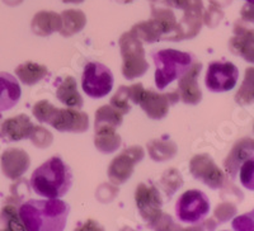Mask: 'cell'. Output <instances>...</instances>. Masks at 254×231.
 Instances as JSON below:
<instances>
[{"instance_id": "6da1fadb", "label": "cell", "mask_w": 254, "mask_h": 231, "mask_svg": "<svg viewBox=\"0 0 254 231\" xmlns=\"http://www.w3.org/2000/svg\"><path fill=\"white\" fill-rule=\"evenodd\" d=\"M70 207L59 198L29 199L19 207V219L29 231H61L65 229Z\"/></svg>"}, {"instance_id": "7a4b0ae2", "label": "cell", "mask_w": 254, "mask_h": 231, "mask_svg": "<svg viewBox=\"0 0 254 231\" xmlns=\"http://www.w3.org/2000/svg\"><path fill=\"white\" fill-rule=\"evenodd\" d=\"M71 184V169L59 156H54L44 163L31 176L32 189L45 198H60L65 196L70 191Z\"/></svg>"}, {"instance_id": "3957f363", "label": "cell", "mask_w": 254, "mask_h": 231, "mask_svg": "<svg viewBox=\"0 0 254 231\" xmlns=\"http://www.w3.org/2000/svg\"><path fill=\"white\" fill-rule=\"evenodd\" d=\"M155 62V84L159 90H163L173 81L182 78L193 65V58L188 52L178 50H162L154 52Z\"/></svg>"}, {"instance_id": "277c9868", "label": "cell", "mask_w": 254, "mask_h": 231, "mask_svg": "<svg viewBox=\"0 0 254 231\" xmlns=\"http://www.w3.org/2000/svg\"><path fill=\"white\" fill-rule=\"evenodd\" d=\"M120 49L124 58L122 74L125 79L132 80L140 78L149 70L142 42L135 35L131 32L124 33L120 38Z\"/></svg>"}, {"instance_id": "5b68a950", "label": "cell", "mask_w": 254, "mask_h": 231, "mask_svg": "<svg viewBox=\"0 0 254 231\" xmlns=\"http://www.w3.org/2000/svg\"><path fill=\"white\" fill-rule=\"evenodd\" d=\"M128 94L131 102L140 104L144 112L153 119L164 118L169 112L171 104L179 101L178 93L158 94L151 90H145L141 84H135L128 88Z\"/></svg>"}, {"instance_id": "8992f818", "label": "cell", "mask_w": 254, "mask_h": 231, "mask_svg": "<svg viewBox=\"0 0 254 231\" xmlns=\"http://www.w3.org/2000/svg\"><path fill=\"white\" fill-rule=\"evenodd\" d=\"M112 71L101 62H89L84 67L81 88L90 98H103L113 88Z\"/></svg>"}, {"instance_id": "52a82bcc", "label": "cell", "mask_w": 254, "mask_h": 231, "mask_svg": "<svg viewBox=\"0 0 254 231\" xmlns=\"http://www.w3.org/2000/svg\"><path fill=\"white\" fill-rule=\"evenodd\" d=\"M178 219L185 224H198L210 212V199L203 192L190 189L178 199L176 207Z\"/></svg>"}, {"instance_id": "ba28073f", "label": "cell", "mask_w": 254, "mask_h": 231, "mask_svg": "<svg viewBox=\"0 0 254 231\" xmlns=\"http://www.w3.org/2000/svg\"><path fill=\"white\" fill-rule=\"evenodd\" d=\"M238 79H239V69L233 62L215 61L208 66L205 84L211 92L224 93L234 89Z\"/></svg>"}, {"instance_id": "9c48e42d", "label": "cell", "mask_w": 254, "mask_h": 231, "mask_svg": "<svg viewBox=\"0 0 254 231\" xmlns=\"http://www.w3.org/2000/svg\"><path fill=\"white\" fill-rule=\"evenodd\" d=\"M135 201L142 219L150 225H155L159 219L163 216L162 197L158 188L154 185L145 184V183L139 184L135 191Z\"/></svg>"}, {"instance_id": "30bf717a", "label": "cell", "mask_w": 254, "mask_h": 231, "mask_svg": "<svg viewBox=\"0 0 254 231\" xmlns=\"http://www.w3.org/2000/svg\"><path fill=\"white\" fill-rule=\"evenodd\" d=\"M144 150L140 146L127 149L112 160L108 168V178L116 185H120L130 179L135 169V164L141 162L144 158Z\"/></svg>"}, {"instance_id": "8fae6325", "label": "cell", "mask_w": 254, "mask_h": 231, "mask_svg": "<svg viewBox=\"0 0 254 231\" xmlns=\"http://www.w3.org/2000/svg\"><path fill=\"white\" fill-rule=\"evenodd\" d=\"M190 172L194 179L201 180L212 189H217L224 184V173L206 154L192 158L190 163Z\"/></svg>"}, {"instance_id": "7c38bea8", "label": "cell", "mask_w": 254, "mask_h": 231, "mask_svg": "<svg viewBox=\"0 0 254 231\" xmlns=\"http://www.w3.org/2000/svg\"><path fill=\"white\" fill-rule=\"evenodd\" d=\"M50 124L60 132L83 133L89 128V118L74 108H58Z\"/></svg>"}, {"instance_id": "4fadbf2b", "label": "cell", "mask_w": 254, "mask_h": 231, "mask_svg": "<svg viewBox=\"0 0 254 231\" xmlns=\"http://www.w3.org/2000/svg\"><path fill=\"white\" fill-rule=\"evenodd\" d=\"M31 159L22 149H8L1 155V171L9 179L15 180L28 171Z\"/></svg>"}, {"instance_id": "5bb4252c", "label": "cell", "mask_w": 254, "mask_h": 231, "mask_svg": "<svg viewBox=\"0 0 254 231\" xmlns=\"http://www.w3.org/2000/svg\"><path fill=\"white\" fill-rule=\"evenodd\" d=\"M35 124L32 123L29 117L19 115L8 118L0 126V139L5 142H15L20 140L29 139Z\"/></svg>"}, {"instance_id": "9a60e30c", "label": "cell", "mask_w": 254, "mask_h": 231, "mask_svg": "<svg viewBox=\"0 0 254 231\" xmlns=\"http://www.w3.org/2000/svg\"><path fill=\"white\" fill-rule=\"evenodd\" d=\"M202 69L201 62H194L190 70L186 72L182 78L179 79V85L177 93H178L179 98L182 99L187 104H198L202 101V92L199 89L197 78L199 75V71Z\"/></svg>"}, {"instance_id": "2e32d148", "label": "cell", "mask_w": 254, "mask_h": 231, "mask_svg": "<svg viewBox=\"0 0 254 231\" xmlns=\"http://www.w3.org/2000/svg\"><path fill=\"white\" fill-rule=\"evenodd\" d=\"M230 50L235 55L242 56L249 64H254V31L247 28L238 22L234 28V36L230 40Z\"/></svg>"}, {"instance_id": "e0dca14e", "label": "cell", "mask_w": 254, "mask_h": 231, "mask_svg": "<svg viewBox=\"0 0 254 231\" xmlns=\"http://www.w3.org/2000/svg\"><path fill=\"white\" fill-rule=\"evenodd\" d=\"M22 90L17 79L8 72H0V112L12 110L19 102Z\"/></svg>"}, {"instance_id": "ac0fdd59", "label": "cell", "mask_w": 254, "mask_h": 231, "mask_svg": "<svg viewBox=\"0 0 254 231\" xmlns=\"http://www.w3.org/2000/svg\"><path fill=\"white\" fill-rule=\"evenodd\" d=\"M254 153V140L243 139L237 142L225 160V169L231 178H235L243 162Z\"/></svg>"}, {"instance_id": "d6986e66", "label": "cell", "mask_w": 254, "mask_h": 231, "mask_svg": "<svg viewBox=\"0 0 254 231\" xmlns=\"http://www.w3.org/2000/svg\"><path fill=\"white\" fill-rule=\"evenodd\" d=\"M61 26H63V20H61V15L55 12H38L37 14L32 19V31L37 36H50L54 32L60 31Z\"/></svg>"}, {"instance_id": "ffe728a7", "label": "cell", "mask_w": 254, "mask_h": 231, "mask_svg": "<svg viewBox=\"0 0 254 231\" xmlns=\"http://www.w3.org/2000/svg\"><path fill=\"white\" fill-rule=\"evenodd\" d=\"M56 97L63 104L70 108H81L83 107V98L79 94L78 87H76L75 79L67 76L63 80L56 90Z\"/></svg>"}, {"instance_id": "44dd1931", "label": "cell", "mask_w": 254, "mask_h": 231, "mask_svg": "<svg viewBox=\"0 0 254 231\" xmlns=\"http://www.w3.org/2000/svg\"><path fill=\"white\" fill-rule=\"evenodd\" d=\"M61 26L60 32L64 37H70V36L79 33L87 24V17L81 10L78 9H67L61 13Z\"/></svg>"}, {"instance_id": "7402d4cb", "label": "cell", "mask_w": 254, "mask_h": 231, "mask_svg": "<svg viewBox=\"0 0 254 231\" xmlns=\"http://www.w3.org/2000/svg\"><path fill=\"white\" fill-rule=\"evenodd\" d=\"M116 128L112 127H101L95 130L94 145L103 154H112L115 153L121 145V137Z\"/></svg>"}, {"instance_id": "603a6c76", "label": "cell", "mask_w": 254, "mask_h": 231, "mask_svg": "<svg viewBox=\"0 0 254 231\" xmlns=\"http://www.w3.org/2000/svg\"><path fill=\"white\" fill-rule=\"evenodd\" d=\"M15 75L26 85H35L47 75V69L36 62H24L15 69Z\"/></svg>"}, {"instance_id": "cb8c5ba5", "label": "cell", "mask_w": 254, "mask_h": 231, "mask_svg": "<svg viewBox=\"0 0 254 231\" xmlns=\"http://www.w3.org/2000/svg\"><path fill=\"white\" fill-rule=\"evenodd\" d=\"M124 121V115L120 111L116 110L112 106H103L95 113V126L94 128L112 127L117 128L121 126Z\"/></svg>"}, {"instance_id": "d4e9b609", "label": "cell", "mask_w": 254, "mask_h": 231, "mask_svg": "<svg viewBox=\"0 0 254 231\" xmlns=\"http://www.w3.org/2000/svg\"><path fill=\"white\" fill-rule=\"evenodd\" d=\"M235 101L240 106H251L254 103V67L246 70L244 80L235 94Z\"/></svg>"}, {"instance_id": "484cf974", "label": "cell", "mask_w": 254, "mask_h": 231, "mask_svg": "<svg viewBox=\"0 0 254 231\" xmlns=\"http://www.w3.org/2000/svg\"><path fill=\"white\" fill-rule=\"evenodd\" d=\"M147 150L150 154L151 159L155 162H164V160L172 159L177 153L176 145L171 141H163V140H155L147 145Z\"/></svg>"}, {"instance_id": "4316f807", "label": "cell", "mask_w": 254, "mask_h": 231, "mask_svg": "<svg viewBox=\"0 0 254 231\" xmlns=\"http://www.w3.org/2000/svg\"><path fill=\"white\" fill-rule=\"evenodd\" d=\"M130 32L132 33V35H135L141 42L154 44L156 41H160V37H159L158 32H156L155 27L153 26V23H151L150 20L135 24Z\"/></svg>"}, {"instance_id": "83f0119b", "label": "cell", "mask_w": 254, "mask_h": 231, "mask_svg": "<svg viewBox=\"0 0 254 231\" xmlns=\"http://www.w3.org/2000/svg\"><path fill=\"white\" fill-rule=\"evenodd\" d=\"M182 176H181V173L176 171V169H171V171L165 172L162 178V185L169 198L178 191L179 188L182 187Z\"/></svg>"}, {"instance_id": "f1b7e54d", "label": "cell", "mask_w": 254, "mask_h": 231, "mask_svg": "<svg viewBox=\"0 0 254 231\" xmlns=\"http://www.w3.org/2000/svg\"><path fill=\"white\" fill-rule=\"evenodd\" d=\"M240 183L249 191H254V154L247 158L240 165Z\"/></svg>"}, {"instance_id": "f546056e", "label": "cell", "mask_w": 254, "mask_h": 231, "mask_svg": "<svg viewBox=\"0 0 254 231\" xmlns=\"http://www.w3.org/2000/svg\"><path fill=\"white\" fill-rule=\"evenodd\" d=\"M1 219L4 220L5 230H24V225L17 215L15 208L12 205H6L1 211Z\"/></svg>"}, {"instance_id": "4dcf8cb0", "label": "cell", "mask_w": 254, "mask_h": 231, "mask_svg": "<svg viewBox=\"0 0 254 231\" xmlns=\"http://www.w3.org/2000/svg\"><path fill=\"white\" fill-rule=\"evenodd\" d=\"M130 102L131 99L130 94H128V88L121 87L111 99V106L115 107L117 111H120L122 115H126L131 110Z\"/></svg>"}, {"instance_id": "1f68e13d", "label": "cell", "mask_w": 254, "mask_h": 231, "mask_svg": "<svg viewBox=\"0 0 254 231\" xmlns=\"http://www.w3.org/2000/svg\"><path fill=\"white\" fill-rule=\"evenodd\" d=\"M58 108L54 107L50 102L40 101L33 107V116L41 122V123H49L51 122L52 117L55 115Z\"/></svg>"}, {"instance_id": "d6a6232c", "label": "cell", "mask_w": 254, "mask_h": 231, "mask_svg": "<svg viewBox=\"0 0 254 231\" xmlns=\"http://www.w3.org/2000/svg\"><path fill=\"white\" fill-rule=\"evenodd\" d=\"M29 139L35 144V146H38V148H47L52 142L51 133L42 127L33 128L31 136H29Z\"/></svg>"}, {"instance_id": "836d02e7", "label": "cell", "mask_w": 254, "mask_h": 231, "mask_svg": "<svg viewBox=\"0 0 254 231\" xmlns=\"http://www.w3.org/2000/svg\"><path fill=\"white\" fill-rule=\"evenodd\" d=\"M233 229L237 231H254V210L234 219Z\"/></svg>"}, {"instance_id": "e575fe53", "label": "cell", "mask_w": 254, "mask_h": 231, "mask_svg": "<svg viewBox=\"0 0 254 231\" xmlns=\"http://www.w3.org/2000/svg\"><path fill=\"white\" fill-rule=\"evenodd\" d=\"M235 215H237V207L231 203H222L215 210V217L219 220V223H226Z\"/></svg>"}, {"instance_id": "d590c367", "label": "cell", "mask_w": 254, "mask_h": 231, "mask_svg": "<svg viewBox=\"0 0 254 231\" xmlns=\"http://www.w3.org/2000/svg\"><path fill=\"white\" fill-rule=\"evenodd\" d=\"M242 20L246 23H254V3H247L242 8Z\"/></svg>"}, {"instance_id": "8d00e7d4", "label": "cell", "mask_w": 254, "mask_h": 231, "mask_svg": "<svg viewBox=\"0 0 254 231\" xmlns=\"http://www.w3.org/2000/svg\"><path fill=\"white\" fill-rule=\"evenodd\" d=\"M64 3H67V4H81L84 0H61Z\"/></svg>"}, {"instance_id": "74e56055", "label": "cell", "mask_w": 254, "mask_h": 231, "mask_svg": "<svg viewBox=\"0 0 254 231\" xmlns=\"http://www.w3.org/2000/svg\"><path fill=\"white\" fill-rule=\"evenodd\" d=\"M6 4H9V5H17V4H19L22 0H4Z\"/></svg>"}, {"instance_id": "f35d334b", "label": "cell", "mask_w": 254, "mask_h": 231, "mask_svg": "<svg viewBox=\"0 0 254 231\" xmlns=\"http://www.w3.org/2000/svg\"><path fill=\"white\" fill-rule=\"evenodd\" d=\"M116 1H119V3L121 4H128L131 3V1H133V0H116Z\"/></svg>"}, {"instance_id": "ab89813d", "label": "cell", "mask_w": 254, "mask_h": 231, "mask_svg": "<svg viewBox=\"0 0 254 231\" xmlns=\"http://www.w3.org/2000/svg\"><path fill=\"white\" fill-rule=\"evenodd\" d=\"M151 3H156V1H159V0H150Z\"/></svg>"}, {"instance_id": "60d3db41", "label": "cell", "mask_w": 254, "mask_h": 231, "mask_svg": "<svg viewBox=\"0 0 254 231\" xmlns=\"http://www.w3.org/2000/svg\"><path fill=\"white\" fill-rule=\"evenodd\" d=\"M247 1H249V3H254V0H247Z\"/></svg>"}, {"instance_id": "b9f144b4", "label": "cell", "mask_w": 254, "mask_h": 231, "mask_svg": "<svg viewBox=\"0 0 254 231\" xmlns=\"http://www.w3.org/2000/svg\"><path fill=\"white\" fill-rule=\"evenodd\" d=\"M0 119H1V116H0Z\"/></svg>"}]
</instances>
